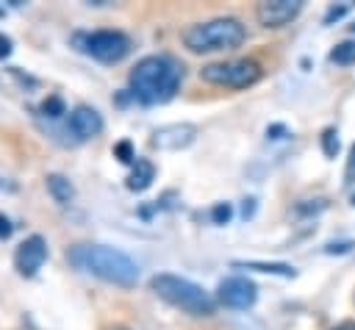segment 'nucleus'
I'll return each instance as SVG.
<instances>
[{"mask_svg":"<svg viewBox=\"0 0 355 330\" xmlns=\"http://www.w3.org/2000/svg\"><path fill=\"white\" fill-rule=\"evenodd\" d=\"M330 61H333V64H341V67L355 64V36L338 42V44L330 50Z\"/></svg>","mask_w":355,"mask_h":330,"instance_id":"2eb2a0df","label":"nucleus"},{"mask_svg":"<svg viewBox=\"0 0 355 330\" xmlns=\"http://www.w3.org/2000/svg\"><path fill=\"white\" fill-rule=\"evenodd\" d=\"M233 216V208H230V202H216L214 208H211V219L216 222V225H227V219Z\"/></svg>","mask_w":355,"mask_h":330,"instance_id":"f3484780","label":"nucleus"},{"mask_svg":"<svg viewBox=\"0 0 355 330\" xmlns=\"http://www.w3.org/2000/svg\"><path fill=\"white\" fill-rule=\"evenodd\" d=\"M150 288L169 302L172 308H180L189 316H211L216 308V297H211L200 283L172 275V272H158L150 277Z\"/></svg>","mask_w":355,"mask_h":330,"instance_id":"20e7f679","label":"nucleus"},{"mask_svg":"<svg viewBox=\"0 0 355 330\" xmlns=\"http://www.w3.org/2000/svg\"><path fill=\"white\" fill-rule=\"evenodd\" d=\"M180 39L183 47L191 53H222V50H236L247 39V28L239 17H214L189 25L180 33Z\"/></svg>","mask_w":355,"mask_h":330,"instance_id":"7ed1b4c3","label":"nucleus"},{"mask_svg":"<svg viewBox=\"0 0 355 330\" xmlns=\"http://www.w3.org/2000/svg\"><path fill=\"white\" fill-rule=\"evenodd\" d=\"M333 330H355V322H341V324H336Z\"/></svg>","mask_w":355,"mask_h":330,"instance_id":"b1692460","label":"nucleus"},{"mask_svg":"<svg viewBox=\"0 0 355 330\" xmlns=\"http://www.w3.org/2000/svg\"><path fill=\"white\" fill-rule=\"evenodd\" d=\"M258 299V286L244 275H227L216 283V302L233 311H247Z\"/></svg>","mask_w":355,"mask_h":330,"instance_id":"0eeeda50","label":"nucleus"},{"mask_svg":"<svg viewBox=\"0 0 355 330\" xmlns=\"http://www.w3.org/2000/svg\"><path fill=\"white\" fill-rule=\"evenodd\" d=\"M6 55H11V39L6 33H0V58H6Z\"/></svg>","mask_w":355,"mask_h":330,"instance_id":"4be33fe9","label":"nucleus"},{"mask_svg":"<svg viewBox=\"0 0 355 330\" xmlns=\"http://www.w3.org/2000/svg\"><path fill=\"white\" fill-rule=\"evenodd\" d=\"M236 269H255V272H266V275H280V277H294V266L288 263H266V261H236Z\"/></svg>","mask_w":355,"mask_h":330,"instance_id":"4468645a","label":"nucleus"},{"mask_svg":"<svg viewBox=\"0 0 355 330\" xmlns=\"http://www.w3.org/2000/svg\"><path fill=\"white\" fill-rule=\"evenodd\" d=\"M322 153L327 158H336L338 155V130L336 128H324L322 130Z\"/></svg>","mask_w":355,"mask_h":330,"instance_id":"dca6fc26","label":"nucleus"},{"mask_svg":"<svg viewBox=\"0 0 355 330\" xmlns=\"http://www.w3.org/2000/svg\"><path fill=\"white\" fill-rule=\"evenodd\" d=\"M42 111H44L47 116H61V114H64V103H61V97H50V100H44Z\"/></svg>","mask_w":355,"mask_h":330,"instance_id":"a211bd4d","label":"nucleus"},{"mask_svg":"<svg viewBox=\"0 0 355 330\" xmlns=\"http://www.w3.org/2000/svg\"><path fill=\"white\" fill-rule=\"evenodd\" d=\"M44 186H47L50 197H53L58 205H69V202L75 200V186L69 183V177H64V175H58V172L47 175V177H44Z\"/></svg>","mask_w":355,"mask_h":330,"instance_id":"f8f14e48","label":"nucleus"},{"mask_svg":"<svg viewBox=\"0 0 355 330\" xmlns=\"http://www.w3.org/2000/svg\"><path fill=\"white\" fill-rule=\"evenodd\" d=\"M183 83V64L175 55L153 53L136 61L128 75V92L141 105H164L169 103Z\"/></svg>","mask_w":355,"mask_h":330,"instance_id":"f257e3e1","label":"nucleus"},{"mask_svg":"<svg viewBox=\"0 0 355 330\" xmlns=\"http://www.w3.org/2000/svg\"><path fill=\"white\" fill-rule=\"evenodd\" d=\"M344 180H347V183H355V144L349 147V155H347V166H344Z\"/></svg>","mask_w":355,"mask_h":330,"instance_id":"aec40b11","label":"nucleus"},{"mask_svg":"<svg viewBox=\"0 0 355 330\" xmlns=\"http://www.w3.org/2000/svg\"><path fill=\"white\" fill-rule=\"evenodd\" d=\"M153 180H155V166H153V161L136 158L133 172L128 175V189H130V191H144Z\"/></svg>","mask_w":355,"mask_h":330,"instance_id":"ddd939ff","label":"nucleus"},{"mask_svg":"<svg viewBox=\"0 0 355 330\" xmlns=\"http://www.w3.org/2000/svg\"><path fill=\"white\" fill-rule=\"evenodd\" d=\"M114 153L119 155L122 164H136V155H133V150H130V141H119V144L114 147Z\"/></svg>","mask_w":355,"mask_h":330,"instance_id":"6ab92c4d","label":"nucleus"},{"mask_svg":"<svg viewBox=\"0 0 355 330\" xmlns=\"http://www.w3.org/2000/svg\"><path fill=\"white\" fill-rule=\"evenodd\" d=\"M44 261H47V241H44L39 233L28 236V238L19 241V247L14 250V266H17V272H19L22 277H33V275L44 266Z\"/></svg>","mask_w":355,"mask_h":330,"instance_id":"6e6552de","label":"nucleus"},{"mask_svg":"<svg viewBox=\"0 0 355 330\" xmlns=\"http://www.w3.org/2000/svg\"><path fill=\"white\" fill-rule=\"evenodd\" d=\"M252 211H255V197H250V200H244V208H241V216L247 219V216H252Z\"/></svg>","mask_w":355,"mask_h":330,"instance_id":"5701e85b","label":"nucleus"},{"mask_svg":"<svg viewBox=\"0 0 355 330\" xmlns=\"http://www.w3.org/2000/svg\"><path fill=\"white\" fill-rule=\"evenodd\" d=\"M302 11V0H261L255 6V19L263 28H283L297 19Z\"/></svg>","mask_w":355,"mask_h":330,"instance_id":"1a4fd4ad","label":"nucleus"},{"mask_svg":"<svg viewBox=\"0 0 355 330\" xmlns=\"http://www.w3.org/2000/svg\"><path fill=\"white\" fill-rule=\"evenodd\" d=\"M14 233V225H11V219L6 216V214H0V238H8Z\"/></svg>","mask_w":355,"mask_h":330,"instance_id":"412c9836","label":"nucleus"},{"mask_svg":"<svg viewBox=\"0 0 355 330\" xmlns=\"http://www.w3.org/2000/svg\"><path fill=\"white\" fill-rule=\"evenodd\" d=\"M67 263L78 272L94 275V277L122 286V288H130L139 283V263L128 252L108 247V244H92V241L72 244L67 250Z\"/></svg>","mask_w":355,"mask_h":330,"instance_id":"f03ea898","label":"nucleus"},{"mask_svg":"<svg viewBox=\"0 0 355 330\" xmlns=\"http://www.w3.org/2000/svg\"><path fill=\"white\" fill-rule=\"evenodd\" d=\"M197 139V128L191 122H172V125H161L153 133V147L158 150H183Z\"/></svg>","mask_w":355,"mask_h":330,"instance_id":"9b49d317","label":"nucleus"},{"mask_svg":"<svg viewBox=\"0 0 355 330\" xmlns=\"http://www.w3.org/2000/svg\"><path fill=\"white\" fill-rule=\"evenodd\" d=\"M263 69L255 58H227V61H211L200 69V78L211 86L225 89H247L261 80Z\"/></svg>","mask_w":355,"mask_h":330,"instance_id":"423d86ee","label":"nucleus"},{"mask_svg":"<svg viewBox=\"0 0 355 330\" xmlns=\"http://www.w3.org/2000/svg\"><path fill=\"white\" fill-rule=\"evenodd\" d=\"M108 330H128V327H122V324H114V327H108Z\"/></svg>","mask_w":355,"mask_h":330,"instance_id":"393cba45","label":"nucleus"},{"mask_svg":"<svg viewBox=\"0 0 355 330\" xmlns=\"http://www.w3.org/2000/svg\"><path fill=\"white\" fill-rule=\"evenodd\" d=\"M67 128H69V133H72L75 139L86 141V139H94V136L103 133V116H100V111L92 108V105H78V108L69 111Z\"/></svg>","mask_w":355,"mask_h":330,"instance_id":"9d476101","label":"nucleus"},{"mask_svg":"<svg viewBox=\"0 0 355 330\" xmlns=\"http://www.w3.org/2000/svg\"><path fill=\"white\" fill-rule=\"evenodd\" d=\"M72 44L80 53H86L89 58L100 61V64H119L133 50L130 36L122 33V31H111V28H103V31H78V33H72Z\"/></svg>","mask_w":355,"mask_h":330,"instance_id":"39448f33","label":"nucleus"}]
</instances>
